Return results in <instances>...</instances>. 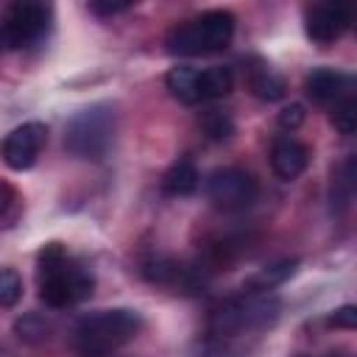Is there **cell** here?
Returning <instances> with one entry per match:
<instances>
[{
	"instance_id": "cell-15",
	"label": "cell",
	"mask_w": 357,
	"mask_h": 357,
	"mask_svg": "<svg viewBox=\"0 0 357 357\" xmlns=\"http://www.w3.org/2000/svg\"><path fill=\"white\" fill-rule=\"evenodd\" d=\"M354 195V159H349L332 178V212H343Z\"/></svg>"
},
{
	"instance_id": "cell-2",
	"label": "cell",
	"mask_w": 357,
	"mask_h": 357,
	"mask_svg": "<svg viewBox=\"0 0 357 357\" xmlns=\"http://www.w3.org/2000/svg\"><path fill=\"white\" fill-rule=\"evenodd\" d=\"M142 329V315L128 307L98 310L75 324V349L81 357H103L128 343Z\"/></svg>"
},
{
	"instance_id": "cell-19",
	"label": "cell",
	"mask_w": 357,
	"mask_h": 357,
	"mask_svg": "<svg viewBox=\"0 0 357 357\" xmlns=\"http://www.w3.org/2000/svg\"><path fill=\"white\" fill-rule=\"evenodd\" d=\"M14 329H17V335L25 337V340H45L47 332H50L47 321H42L39 315H25V318H20V321L14 324Z\"/></svg>"
},
{
	"instance_id": "cell-24",
	"label": "cell",
	"mask_w": 357,
	"mask_h": 357,
	"mask_svg": "<svg viewBox=\"0 0 357 357\" xmlns=\"http://www.w3.org/2000/svg\"><path fill=\"white\" fill-rule=\"evenodd\" d=\"M103 357H112V354H103Z\"/></svg>"
},
{
	"instance_id": "cell-7",
	"label": "cell",
	"mask_w": 357,
	"mask_h": 357,
	"mask_svg": "<svg viewBox=\"0 0 357 357\" xmlns=\"http://www.w3.org/2000/svg\"><path fill=\"white\" fill-rule=\"evenodd\" d=\"M47 28H50V6L20 0L6 11L0 22V45L11 50L31 47L47 33Z\"/></svg>"
},
{
	"instance_id": "cell-3",
	"label": "cell",
	"mask_w": 357,
	"mask_h": 357,
	"mask_svg": "<svg viewBox=\"0 0 357 357\" xmlns=\"http://www.w3.org/2000/svg\"><path fill=\"white\" fill-rule=\"evenodd\" d=\"M279 318V298L271 293H245L223 301L209 315V332L215 337H237L245 332L268 329Z\"/></svg>"
},
{
	"instance_id": "cell-4",
	"label": "cell",
	"mask_w": 357,
	"mask_h": 357,
	"mask_svg": "<svg viewBox=\"0 0 357 357\" xmlns=\"http://www.w3.org/2000/svg\"><path fill=\"white\" fill-rule=\"evenodd\" d=\"M234 36V17L229 11H204L181 25H176L165 45L173 56H204L223 50Z\"/></svg>"
},
{
	"instance_id": "cell-13",
	"label": "cell",
	"mask_w": 357,
	"mask_h": 357,
	"mask_svg": "<svg viewBox=\"0 0 357 357\" xmlns=\"http://www.w3.org/2000/svg\"><path fill=\"white\" fill-rule=\"evenodd\" d=\"M198 178H201V176H198L195 165H192L190 159H178V162H173L170 170L165 173L162 187H165V192H170V195H190V192L198 190Z\"/></svg>"
},
{
	"instance_id": "cell-17",
	"label": "cell",
	"mask_w": 357,
	"mask_h": 357,
	"mask_svg": "<svg viewBox=\"0 0 357 357\" xmlns=\"http://www.w3.org/2000/svg\"><path fill=\"white\" fill-rule=\"evenodd\" d=\"M332 126H335L340 134H346V137L354 134V128H357V103H354L351 95L332 106Z\"/></svg>"
},
{
	"instance_id": "cell-16",
	"label": "cell",
	"mask_w": 357,
	"mask_h": 357,
	"mask_svg": "<svg viewBox=\"0 0 357 357\" xmlns=\"http://www.w3.org/2000/svg\"><path fill=\"white\" fill-rule=\"evenodd\" d=\"M201 128L206 131L209 139H229V137L234 134V123H231V117H229L226 112H220V109H209V112H204V117H201Z\"/></svg>"
},
{
	"instance_id": "cell-8",
	"label": "cell",
	"mask_w": 357,
	"mask_h": 357,
	"mask_svg": "<svg viewBox=\"0 0 357 357\" xmlns=\"http://www.w3.org/2000/svg\"><path fill=\"white\" fill-rule=\"evenodd\" d=\"M204 190H206V198L218 209H226V212H240V209L251 206L259 192L257 178L240 167H220V170L209 173Z\"/></svg>"
},
{
	"instance_id": "cell-5",
	"label": "cell",
	"mask_w": 357,
	"mask_h": 357,
	"mask_svg": "<svg viewBox=\"0 0 357 357\" xmlns=\"http://www.w3.org/2000/svg\"><path fill=\"white\" fill-rule=\"evenodd\" d=\"M117 131V114L109 103H95L81 109L70 123L64 134V145L73 156L81 159H103L114 142Z\"/></svg>"
},
{
	"instance_id": "cell-1",
	"label": "cell",
	"mask_w": 357,
	"mask_h": 357,
	"mask_svg": "<svg viewBox=\"0 0 357 357\" xmlns=\"http://www.w3.org/2000/svg\"><path fill=\"white\" fill-rule=\"evenodd\" d=\"M39 296L47 307H67L86 298L95 287L89 268L73 262L59 243H50L39 251Z\"/></svg>"
},
{
	"instance_id": "cell-12",
	"label": "cell",
	"mask_w": 357,
	"mask_h": 357,
	"mask_svg": "<svg viewBox=\"0 0 357 357\" xmlns=\"http://www.w3.org/2000/svg\"><path fill=\"white\" fill-rule=\"evenodd\" d=\"M310 165V148L298 142L296 137H279L271 148V167L279 178L293 181L298 178Z\"/></svg>"
},
{
	"instance_id": "cell-9",
	"label": "cell",
	"mask_w": 357,
	"mask_h": 357,
	"mask_svg": "<svg viewBox=\"0 0 357 357\" xmlns=\"http://www.w3.org/2000/svg\"><path fill=\"white\" fill-rule=\"evenodd\" d=\"M45 142H47V128L42 123H22L3 139L0 145L3 162L11 170H28L39 159Z\"/></svg>"
},
{
	"instance_id": "cell-23",
	"label": "cell",
	"mask_w": 357,
	"mask_h": 357,
	"mask_svg": "<svg viewBox=\"0 0 357 357\" xmlns=\"http://www.w3.org/2000/svg\"><path fill=\"white\" fill-rule=\"evenodd\" d=\"M11 201H14V190L6 181H0V212H6Z\"/></svg>"
},
{
	"instance_id": "cell-22",
	"label": "cell",
	"mask_w": 357,
	"mask_h": 357,
	"mask_svg": "<svg viewBox=\"0 0 357 357\" xmlns=\"http://www.w3.org/2000/svg\"><path fill=\"white\" fill-rule=\"evenodd\" d=\"M131 3H89V11L92 14H100V17H109V14H117V11H126Z\"/></svg>"
},
{
	"instance_id": "cell-6",
	"label": "cell",
	"mask_w": 357,
	"mask_h": 357,
	"mask_svg": "<svg viewBox=\"0 0 357 357\" xmlns=\"http://www.w3.org/2000/svg\"><path fill=\"white\" fill-rule=\"evenodd\" d=\"M165 84L170 89V95L181 103H204V100H215L231 92L234 86V75L229 67H206V70H195V67H173L165 75Z\"/></svg>"
},
{
	"instance_id": "cell-14",
	"label": "cell",
	"mask_w": 357,
	"mask_h": 357,
	"mask_svg": "<svg viewBox=\"0 0 357 357\" xmlns=\"http://www.w3.org/2000/svg\"><path fill=\"white\" fill-rule=\"evenodd\" d=\"M248 84H251V92L262 100H279L284 95V81L268 67H254Z\"/></svg>"
},
{
	"instance_id": "cell-20",
	"label": "cell",
	"mask_w": 357,
	"mask_h": 357,
	"mask_svg": "<svg viewBox=\"0 0 357 357\" xmlns=\"http://www.w3.org/2000/svg\"><path fill=\"white\" fill-rule=\"evenodd\" d=\"M329 326H337V329H354V326H357V310H354L351 304L335 310V312L329 315Z\"/></svg>"
},
{
	"instance_id": "cell-10",
	"label": "cell",
	"mask_w": 357,
	"mask_h": 357,
	"mask_svg": "<svg viewBox=\"0 0 357 357\" xmlns=\"http://www.w3.org/2000/svg\"><path fill=\"white\" fill-rule=\"evenodd\" d=\"M351 22V11L346 6H337V3H315L307 8V36L318 45H329L335 39H340L346 33Z\"/></svg>"
},
{
	"instance_id": "cell-11",
	"label": "cell",
	"mask_w": 357,
	"mask_h": 357,
	"mask_svg": "<svg viewBox=\"0 0 357 357\" xmlns=\"http://www.w3.org/2000/svg\"><path fill=\"white\" fill-rule=\"evenodd\" d=\"M307 86V95L318 103H340L343 98L351 95V75L340 73V70H332V67H318L307 75L304 81Z\"/></svg>"
},
{
	"instance_id": "cell-21",
	"label": "cell",
	"mask_w": 357,
	"mask_h": 357,
	"mask_svg": "<svg viewBox=\"0 0 357 357\" xmlns=\"http://www.w3.org/2000/svg\"><path fill=\"white\" fill-rule=\"evenodd\" d=\"M304 123V106H298V103H290L287 109H282L279 112V126L282 128H298Z\"/></svg>"
},
{
	"instance_id": "cell-18",
	"label": "cell",
	"mask_w": 357,
	"mask_h": 357,
	"mask_svg": "<svg viewBox=\"0 0 357 357\" xmlns=\"http://www.w3.org/2000/svg\"><path fill=\"white\" fill-rule=\"evenodd\" d=\"M22 296V279L14 268H0V307H14Z\"/></svg>"
}]
</instances>
